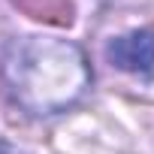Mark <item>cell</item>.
Instances as JSON below:
<instances>
[{"mask_svg":"<svg viewBox=\"0 0 154 154\" xmlns=\"http://www.w3.org/2000/svg\"><path fill=\"white\" fill-rule=\"evenodd\" d=\"M0 72L9 97L36 118L75 106L94 79L85 51L72 39L45 33L12 39L3 51Z\"/></svg>","mask_w":154,"mask_h":154,"instance_id":"1","label":"cell"},{"mask_svg":"<svg viewBox=\"0 0 154 154\" xmlns=\"http://www.w3.org/2000/svg\"><path fill=\"white\" fill-rule=\"evenodd\" d=\"M106 57L112 66H118L124 72L151 75V69H154V30L142 27V30H130V33L109 39Z\"/></svg>","mask_w":154,"mask_h":154,"instance_id":"2","label":"cell"},{"mask_svg":"<svg viewBox=\"0 0 154 154\" xmlns=\"http://www.w3.org/2000/svg\"><path fill=\"white\" fill-rule=\"evenodd\" d=\"M0 154H24V151H18V148L9 145V142H0Z\"/></svg>","mask_w":154,"mask_h":154,"instance_id":"3","label":"cell"}]
</instances>
